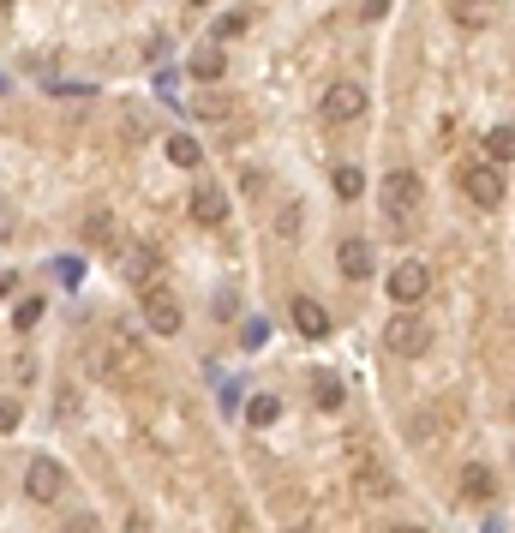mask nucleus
I'll return each instance as SVG.
<instances>
[{"mask_svg": "<svg viewBox=\"0 0 515 533\" xmlns=\"http://www.w3.org/2000/svg\"><path fill=\"white\" fill-rule=\"evenodd\" d=\"M384 348H390V354H402V360H420V354L432 348V330H426L414 312H396V318L384 324Z\"/></svg>", "mask_w": 515, "mask_h": 533, "instance_id": "obj_1", "label": "nucleus"}, {"mask_svg": "<svg viewBox=\"0 0 515 533\" xmlns=\"http://www.w3.org/2000/svg\"><path fill=\"white\" fill-rule=\"evenodd\" d=\"M414 210H420V174H408V168L384 174V216L390 222H414Z\"/></svg>", "mask_w": 515, "mask_h": 533, "instance_id": "obj_2", "label": "nucleus"}, {"mask_svg": "<svg viewBox=\"0 0 515 533\" xmlns=\"http://www.w3.org/2000/svg\"><path fill=\"white\" fill-rule=\"evenodd\" d=\"M66 492V474H60V462L54 456H36L30 468H24V498L30 504H54Z\"/></svg>", "mask_w": 515, "mask_h": 533, "instance_id": "obj_3", "label": "nucleus"}, {"mask_svg": "<svg viewBox=\"0 0 515 533\" xmlns=\"http://www.w3.org/2000/svg\"><path fill=\"white\" fill-rule=\"evenodd\" d=\"M360 114H366V84L342 78V84H330V90H324V120L348 126V120H360Z\"/></svg>", "mask_w": 515, "mask_h": 533, "instance_id": "obj_4", "label": "nucleus"}, {"mask_svg": "<svg viewBox=\"0 0 515 533\" xmlns=\"http://www.w3.org/2000/svg\"><path fill=\"white\" fill-rule=\"evenodd\" d=\"M462 192H468L480 210H498V204H504V174H498L492 162H474V168H462Z\"/></svg>", "mask_w": 515, "mask_h": 533, "instance_id": "obj_5", "label": "nucleus"}, {"mask_svg": "<svg viewBox=\"0 0 515 533\" xmlns=\"http://www.w3.org/2000/svg\"><path fill=\"white\" fill-rule=\"evenodd\" d=\"M180 318H186V312H180L174 288H162V282H156V288H144V324H150L156 336H174V330H180Z\"/></svg>", "mask_w": 515, "mask_h": 533, "instance_id": "obj_6", "label": "nucleus"}, {"mask_svg": "<svg viewBox=\"0 0 515 533\" xmlns=\"http://www.w3.org/2000/svg\"><path fill=\"white\" fill-rule=\"evenodd\" d=\"M426 288H432V270H426L420 258H402V264L390 270V294H396L402 306H420V300H426Z\"/></svg>", "mask_w": 515, "mask_h": 533, "instance_id": "obj_7", "label": "nucleus"}, {"mask_svg": "<svg viewBox=\"0 0 515 533\" xmlns=\"http://www.w3.org/2000/svg\"><path fill=\"white\" fill-rule=\"evenodd\" d=\"M132 366H144L132 342H120V336H114V342H102V348H96V378H108V384H126V372H132Z\"/></svg>", "mask_w": 515, "mask_h": 533, "instance_id": "obj_8", "label": "nucleus"}, {"mask_svg": "<svg viewBox=\"0 0 515 533\" xmlns=\"http://www.w3.org/2000/svg\"><path fill=\"white\" fill-rule=\"evenodd\" d=\"M156 270H162L156 246H126V258H120V276H126V282H138V288H156Z\"/></svg>", "mask_w": 515, "mask_h": 533, "instance_id": "obj_9", "label": "nucleus"}, {"mask_svg": "<svg viewBox=\"0 0 515 533\" xmlns=\"http://www.w3.org/2000/svg\"><path fill=\"white\" fill-rule=\"evenodd\" d=\"M288 318H294V330H300V336H312V342H324V336H330V312H324L318 300H306V294L288 306Z\"/></svg>", "mask_w": 515, "mask_h": 533, "instance_id": "obj_10", "label": "nucleus"}, {"mask_svg": "<svg viewBox=\"0 0 515 533\" xmlns=\"http://www.w3.org/2000/svg\"><path fill=\"white\" fill-rule=\"evenodd\" d=\"M192 222H198V228H222V222H228V198H222L216 186H198V192H192Z\"/></svg>", "mask_w": 515, "mask_h": 533, "instance_id": "obj_11", "label": "nucleus"}, {"mask_svg": "<svg viewBox=\"0 0 515 533\" xmlns=\"http://www.w3.org/2000/svg\"><path fill=\"white\" fill-rule=\"evenodd\" d=\"M336 264H342L348 282H366V276H372V246H366V240H342V246H336Z\"/></svg>", "mask_w": 515, "mask_h": 533, "instance_id": "obj_12", "label": "nucleus"}, {"mask_svg": "<svg viewBox=\"0 0 515 533\" xmlns=\"http://www.w3.org/2000/svg\"><path fill=\"white\" fill-rule=\"evenodd\" d=\"M462 498H474V504H492V498H498V474H492L486 462L462 468Z\"/></svg>", "mask_w": 515, "mask_h": 533, "instance_id": "obj_13", "label": "nucleus"}, {"mask_svg": "<svg viewBox=\"0 0 515 533\" xmlns=\"http://www.w3.org/2000/svg\"><path fill=\"white\" fill-rule=\"evenodd\" d=\"M186 66H192V78H198V84H216V78H222V66H228V60H222V48H216V42H198V48H192V60H186Z\"/></svg>", "mask_w": 515, "mask_h": 533, "instance_id": "obj_14", "label": "nucleus"}, {"mask_svg": "<svg viewBox=\"0 0 515 533\" xmlns=\"http://www.w3.org/2000/svg\"><path fill=\"white\" fill-rule=\"evenodd\" d=\"M486 162L498 168V162H515V126H492L486 132Z\"/></svg>", "mask_w": 515, "mask_h": 533, "instance_id": "obj_15", "label": "nucleus"}, {"mask_svg": "<svg viewBox=\"0 0 515 533\" xmlns=\"http://www.w3.org/2000/svg\"><path fill=\"white\" fill-rule=\"evenodd\" d=\"M168 162H174V168H198V162H204V150H198V138H186V132H174V138H168Z\"/></svg>", "mask_w": 515, "mask_h": 533, "instance_id": "obj_16", "label": "nucleus"}, {"mask_svg": "<svg viewBox=\"0 0 515 533\" xmlns=\"http://www.w3.org/2000/svg\"><path fill=\"white\" fill-rule=\"evenodd\" d=\"M276 414H282V402H276V396H252V402H246V426H258V432H264V426H276Z\"/></svg>", "mask_w": 515, "mask_h": 533, "instance_id": "obj_17", "label": "nucleus"}, {"mask_svg": "<svg viewBox=\"0 0 515 533\" xmlns=\"http://www.w3.org/2000/svg\"><path fill=\"white\" fill-rule=\"evenodd\" d=\"M360 192H366V174H360V168H336V198H348V204H354Z\"/></svg>", "mask_w": 515, "mask_h": 533, "instance_id": "obj_18", "label": "nucleus"}, {"mask_svg": "<svg viewBox=\"0 0 515 533\" xmlns=\"http://www.w3.org/2000/svg\"><path fill=\"white\" fill-rule=\"evenodd\" d=\"M312 402H318V408H342V384H336L330 372H318V384H312Z\"/></svg>", "mask_w": 515, "mask_h": 533, "instance_id": "obj_19", "label": "nucleus"}, {"mask_svg": "<svg viewBox=\"0 0 515 533\" xmlns=\"http://www.w3.org/2000/svg\"><path fill=\"white\" fill-rule=\"evenodd\" d=\"M246 24H252V12H222L216 18V48H222V36H240Z\"/></svg>", "mask_w": 515, "mask_h": 533, "instance_id": "obj_20", "label": "nucleus"}, {"mask_svg": "<svg viewBox=\"0 0 515 533\" xmlns=\"http://www.w3.org/2000/svg\"><path fill=\"white\" fill-rule=\"evenodd\" d=\"M36 318H42V294H30V300H18V312H12V324H18V330H30Z\"/></svg>", "mask_w": 515, "mask_h": 533, "instance_id": "obj_21", "label": "nucleus"}, {"mask_svg": "<svg viewBox=\"0 0 515 533\" xmlns=\"http://www.w3.org/2000/svg\"><path fill=\"white\" fill-rule=\"evenodd\" d=\"M450 18H456V24H468V30H480L492 12H486V6H450Z\"/></svg>", "mask_w": 515, "mask_h": 533, "instance_id": "obj_22", "label": "nucleus"}, {"mask_svg": "<svg viewBox=\"0 0 515 533\" xmlns=\"http://www.w3.org/2000/svg\"><path fill=\"white\" fill-rule=\"evenodd\" d=\"M276 234H282V240H294V234H300V204H288V210L276 216Z\"/></svg>", "mask_w": 515, "mask_h": 533, "instance_id": "obj_23", "label": "nucleus"}, {"mask_svg": "<svg viewBox=\"0 0 515 533\" xmlns=\"http://www.w3.org/2000/svg\"><path fill=\"white\" fill-rule=\"evenodd\" d=\"M54 276H66V288H78V276H84V258H60V264H54Z\"/></svg>", "mask_w": 515, "mask_h": 533, "instance_id": "obj_24", "label": "nucleus"}, {"mask_svg": "<svg viewBox=\"0 0 515 533\" xmlns=\"http://www.w3.org/2000/svg\"><path fill=\"white\" fill-rule=\"evenodd\" d=\"M198 114H204V120H216V114H228V96H198Z\"/></svg>", "mask_w": 515, "mask_h": 533, "instance_id": "obj_25", "label": "nucleus"}, {"mask_svg": "<svg viewBox=\"0 0 515 533\" xmlns=\"http://www.w3.org/2000/svg\"><path fill=\"white\" fill-rule=\"evenodd\" d=\"M18 420H24V414H18V402H12V396H0V432H12Z\"/></svg>", "mask_w": 515, "mask_h": 533, "instance_id": "obj_26", "label": "nucleus"}, {"mask_svg": "<svg viewBox=\"0 0 515 533\" xmlns=\"http://www.w3.org/2000/svg\"><path fill=\"white\" fill-rule=\"evenodd\" d=\"M264 330H270V324H258V318H252V324L240 330V342H246V348H264Z\"/></svg>", "mask_w": 515, "mask_h": 533, "instance_id": "obj_27", "label": "nucleus"}, {"mask_svg": "<svg viewBox=\"0 0 515 533\" xmlns=\"http://www.w3.org/2000/svg\"><path fill=\"white\" fill-rule=\"evenodd\" d=\"M12 222H18V216H12V204H0V240H12Z\"/></svg>", "mask_w": 515, "mask_h": 533, "instance_id": "obj_28", "label": "nucleus"}, {"mask_svg": "<svg viewBox=\"0 0 515 533\" xmlns=\"http://www.w3.org/2000/svg\"><path fill=\"white\" fill-rule=\"evenodd\" d=\"M390 533H426V528H390Z\"/></svg>", "mask_w": 515, "mask_h": 533, "instance_id": "obj_29", "label": "nucleus"}]
</instances>
